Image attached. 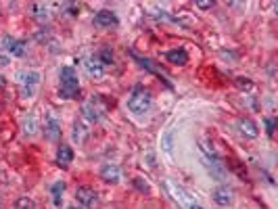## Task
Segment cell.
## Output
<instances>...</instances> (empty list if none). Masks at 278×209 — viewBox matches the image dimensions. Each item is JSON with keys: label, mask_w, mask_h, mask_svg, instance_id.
Returning a JSON list of instances; mask_svg holds the SVG:
<instances>
[{"label": "cell", "mask_w": 278, "mask_h": 209, "mask_svg": "<svg viewBox=\"0 0 278 209\" xmlns=\"http://www.w3.org/2000/svg\"><path fill=\"white\" fill-rule=\"evenodd\" d=\"M213 201L217 203V205H230L232 203V191L228 186H220L217 191L213 193Z\"/></svg>", "instance_id": "obj_10"}, {"label": "cell", "mask_w": 278, "mask_h": 209, "mask_svg": "<svg viewBox=\"0 0 278 209\" xmlns=\"http://www.w3.org/2000/svg\"><path fill=\"white\" fill-rule=\"evenodd\" d=\"M266 124H268V134L272 136V134H274V126H276V120H272V117H270V120H266Z\"/></svg>", "instance_id": "obj_22"}, {"label": "cell", "mask_w": 278, "mask_h": 209, "mask_svg": "<svg viewBox=\"0 0 278 209\" xmlns=\"http://www.w3.org/2000/svg\"><path fill=\"white\" fill-rule=\"evenodd\" d=\"M168 61L174 65H186L188 63V54L184 50H170L168 52Z\"/></svg>", "instance_id": "obj_13"}, {"label": "cell", "mask_w": 278, "mask_h": 209, "mask_svg": "<svg viewBox=\"0 0 278 209\" xmlns=\"http://www.w3.org/2000/svg\"><path fill=\"white\" fill-rule=\"evenodd\" d=\"M84 132H86V130H84V126L75 122V132H73V138H75L77 142H82V140H84V136H82V134H84Z\"/></svg>", "instance_id": "obj_18"}, {"label": "cell", "mask_w": 278, "mask_h": 209, "mask_svg": "<svg viewBox=\"0 0 278 209\" xmlns=\"http://www.w3.org/2000/svg\"><path fill=\"white\" fill-rule=\"evenodd\" d=\"M190 209H203V207H201V205H192Z\"/></svg>", "instance_id": "obj_25"}, {"label": "cell", "mask_w": 278, "mask_h": 209, "mask_svg": "<svg viewBox=\"0 0 278 209\" xmlns=\"http://www.w3.org/2000/svg\"><path fill=\"white\" fill-rule=\"evenodd\" d=\"M34 17L38 21H48L50 15H48V9L44 5H34Z\"/></svg>", "instance_id": "obj_16"}, {"label": "cell", "mask_w": 278, "mask_h": 209, "mask_svg": "<svg viewBox=\"0 0 278 209\" xmlns=\"http://www.w3.org/2000/svg\"><path fill=\"white\" fill-rule=\"evenodd\" d=\"M151 103H153V97L151 92L145 90V88H134L132 97L128 99V109L136 115H141V113H147L151 109Z\"/></svg>", "instance_id": "obj_2"}, {"label": "cell", "mask_w": 278, "mask_h": 209, "mask_svg": "<svg viewBox=\"0 0 278 209\" xmlns=\"http://www.w3.org/2000/svg\"><path fill=\"white\" fill-rule=\"evenodd\" d=\"M86 69H88V73L92 75V78H103V63L98 61V56H90V59L86 61Z\"/></svg>", "instance_id": "obj_11"}, {"label": "cell", "mask_w": 278, "mask_h": 209, "mask_svg": "<svg viewBox=\"0 0 278 209\" xmlns=\"http://www.w3.org/2000/svg\"><path fill=\"white\" fill-rule=\"evenodd\" d=\"M17 80H19V84L23 86V94H27V99H30L34 94V86L38 84L40 75L36 71H21V73H17Z\"/></svg>", "instance_id": "obj_5"}, {"label": "cell", "mask_w": 278, "mask_h": 209, "mask_svg": "<svg viewBox=\"0 0 278 209\" xmlns=\"http://www.w3.org/2000/svg\"><path fill=\"white\" fill-rule=\"evenodd\" d=\"M59 94L63 99L71 101L79 97V82H77V73L73 67H63L61 69V84H59Z\"/></svg>", "instance_id": "obj_1"}, {"label": "cell", "mask_w": 278, "mask_h": 209, "mask_svg": "<svg viewBox=\"0 0 278 209\" xmlns=\"http://www.w3.org/2000/svg\"><path fill=\"white\" fill-rule=\"evenodd\" d=\"M197 7H199V9H211V7H213V3H205V0H199Z\"/></svg>", "instance_id": "obj_23"}, {"label": "cell", "mask_w": 278, "mask_h": 209, "mask_svg": "<svg viewBox=\"0 0 278 209\" xmlns=\"http://www.w3.org/2000/svg\"><path fill=\"white\" fill-rule=\"evenodd\" d=\"M241 132H243L245 136H249V138H255L257 134H260V132H257V126L251 120H243L241 122Z\"/></svg>", "instance_id": "obj_15"}, {"label": "cell", "mask_w": 278, "mask_h": 209, "mask_svg": "<svg viewBox=\"0 0 278 209\" xmlns=\"http://www.w3.org/2000/svg\"><path fill=\"white\" fill-rule=\"evenodd\" d=\"M165 188H168V191H170V193L174 195V199L178 201V205H182V207H186V205H188V197H186V193L182 191V188H180V186H178V188H176V184L168 180V182H165Z\"/></svg>", "instance_id": "obj_9"}, {"label": "cell", "mask_w": 278, "mask_h": 209, "mask_svg": "<svg viewBox=\"0 0 278 209\" xmlns=\"http://www.w3.org/2000/svg\"><path fill=\"white\" fill-rule=\"evenodd\" d=\"M134 184H136L138 188H141L143 193H149V184H147V182H143L141 178H136V180H134Z\"/></svg>", "instance_id": "obj_21"}, {"label": "cell", "mask_w": 278, "mask_h": 209, "mask_svg": "<svg viewBox=\"0 0 278 209\" xmlns=\"http://www.w3.org/2000/svg\"><path fill=\"white\" fill-rule=\"evenodd\" d=\"M98 61H101L103 65L111 63V61H113V54H111V50H107V48H105V50H103L101 54H98Z\"/></svg>", "instance_id": "obj_19"}, {"label": "cell", "mask_w": 278, "mask_h": 209, "mask_svg": "<svg viewBox=\"0 0 278 209\" xmlns=\"http://www.w3.org/2000/svg\"><path fill=\"white\" fill-rule=\"evenodd\" d=\"M94 23L98 27H111V25H117V15L111 13V11H98L94 15Z\"/></svg>", "instance_id": "obj_7"}, {"label": "cell", "mask_w": 278, "mask_h": 209, "mask_svg": "<svg viewBox=\"0 0 278 209\" xmlns=\"http://www.w3.org/2000/svg\"><path fill=\"white\" fill-rule=\"evenodd\" d=\"M23 132H25V136H34L38 132V122H36V117L32 115V113L23 120Z\"/></svg>", "instance_id": "obj_14"}, {"label": "cell", "mask_w": 278, "mask_h": 209, "mask_svg": "<svg viewBox=\"0 0 278 209\" xmlns=\"http://www.w3.org/2000/svg\"><path fill=\"white\" fill-rule=\"evenodd\" d=\"M3 46L9 54L13 56H23L25 54V44L21 40H17V38H11V36H5L3 38Z\"/></svg>", "instance_id": "obj_6"}, {"label": "cell", "mask_w": 278, "mask_h": 209, "mask_svg": "<svg viewBox=\"0 0 278 209\" xmlns=\"http://www.w3.org/2000/svg\"><path fill=\"white\" fill-rule=\"evenodd\" d=\"M44 136L46 140L50 142H57L61 138V122L54 117V113H48L46 115V122H44Z\"/></svg>", "instance_id": "obj_3"}, {"label": "cell", "mask_w": 278, "mask_h": 209, "mask_svg": "<svg viewBox=\"0 0 278 209\" xmlns=\"http://www.w3.org/2000/svg\"><path fill=\"white\" fill-rule=\"evenodd\" d=\"M75 199L82 203L84 207H88V209L98 205V195H96L94 188H90V186H79L75 191Z\"/></svg>", "instance_id": "obj_4"}, {"label": "cell", "mask_w": 278, "mask_h": 209, "mask_svg": "<svg viewBox=\"0 0 278 209\" xmlns=\"http://www.w3.org/2000/svg\"><path fill=\"white\" fill-rule=\"evenodd\" d=\"M15 209H36V203L32 199H27V197H21V199L17 201Z\"/></svg>", "instance_id": "obj_17"}, {"label": "cell", "mask_w": 278, "mask_h": 209, "mask_svg": "<svg viewBox=\"0 0 278 209\" xmlns=\"http://www.w3.org/2000/svg\"><path fill=\"white\" fill-rule=\"evenodd\" d=\"M5 84H7V82H5V78H3V75H0V88H5Z\"/></svg>", "instance_id": "obj_24"}, {"label": "cell", "mask_w": 278, "mask_h": 209, "mask_svg": "<svg viewBox=\"0 0 278 209\" xmlns=\"http://www.w3.org/2000/svg\"><path fill=\"white\" fill-rule=\"evenodd\" d=\"M101 178H103L105 182L117 184V182H119V167L113 165V163H107V165L101 169Z\"/></svg>", "instance_id": "obj_8"}, {"label": "cell", "mask_w": 278, "mask_h": 209, "mask_svg": "<svg viewBox=\"0 0 278 209\" xmlns=\"http://www.w3.org/2000/svg\"><path fill=\"white\" fill-rule=\"evenodd\" d=\"M63 191H65V184H63V182H57V184L52 186V195H54L57 203H59V195H63Z\"/></svg>", "instance_id": "obj_20"}, {"label": "cell", "mask_w": 278, "mask_h": 209, "mask_svg": "<svg viewBox=\"0 0 278 209\" xmlns=\"http://www.w3.org/2000/svg\"><path fill=\"white\" fill-rule=\"evenodd\" d=\"M69 209H75V207H69Z\"/></svg>", "instance_id": "obj_26"}, {"label": "cell", "mask_w": 278, "mask_h": 209, "mask_svg": "<svg viewBox=\"0 0 278 209\" xmlns=\"http://www.w3.org/2000/svg\"><path fill=\"white\" fill-rule=\"evenodd\" d=\"M71 159H73V151L69 146L61 144V148H59V153H57V163L61 165V167H67L71 163Z\"/></svg>", "instance_id": "obj_12"}]
</instances>
